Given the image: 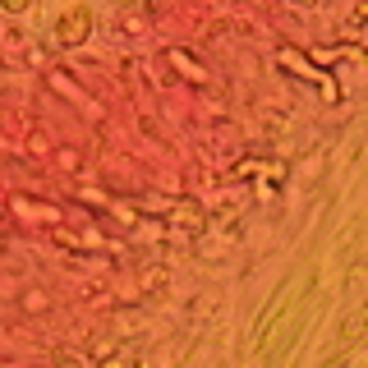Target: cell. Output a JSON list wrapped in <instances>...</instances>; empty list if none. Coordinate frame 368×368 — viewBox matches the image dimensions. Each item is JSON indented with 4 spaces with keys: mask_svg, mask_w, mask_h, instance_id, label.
Segmentation results:
<instances>
[{
    "mask_svg": "<svg viewBox=\"0 0 368 368\" xmlns=\"http://www.w3.org/2000/svg\"><path fill=\"white\" fill-rule=\"evenodd\" d=\"M88 28H92V14L88 9H70V14H60V23H55V37H60L65 46H74V42H83L88 37Z\"/></svg>",
    "mask_w": 368,
    "mask_h": 368,
    "instance_id": "6da1fadb",
    "label": "cell"
},
{
    "mask_svg": "<svg viewBox=\"0 0 368 368\" xmlns=\"http://www.w3.org/2000/svg\"><path fill=\"white\" fill-rule=\"evenodd\" d=\"M0 5H5L9 14H23V9H28V0H0Z\"/></svg>",
    "mask_w": 368,
    "mask_h": 368,
    "instance_id": "7a4b0ae2",
    "label": "cell"
}]
</instances>
